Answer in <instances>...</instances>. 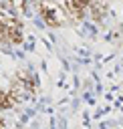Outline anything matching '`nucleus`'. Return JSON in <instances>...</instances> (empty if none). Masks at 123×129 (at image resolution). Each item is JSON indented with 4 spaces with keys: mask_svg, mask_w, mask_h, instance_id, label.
I'll list each match as a JSON object with an SVG mask.
<instances>
[{
    "mask_svg": "<svg viewBox=\"0 0 123 129\" xmlns=\"http://www.w3.org/2000/svg\"><path fill=\"white\" fill-rule=\"evenodd\" d=\"M8 95H10V99H12L14 103H22V101L28 99L30 91L24 87V83H22L18 77H14V79L10 81V85H8Z\"/></svg>",
    "mask_w": 123,
    "mask_h": 129,
    "instance_id": "1",
    "label": "nucleus"
},
{
    "mask_svg": "<svg viewBox=\"0 0 123 129\" xmlns=\"http://www.w3.org/2000/svg\"><path fill=\"white\" fill-rule=\"evenodd\" d=\"M12 107H14V101L10 99L8 91L0 89V111H8V109H12Z\"/></svg>",
    "mask_w": 123,
    "mask_h": 129,
    "instance_id": "2",
    "label": "nucleus"
},
{
    "mask_svg": "<svg viewBox=\"0 0 123 129\" xmlns=\"http://www.w3.org/2000/svg\"><path fill=\"white\" fill-rule=\"evenodd\" d=\"M8 4H10V8L12 10H24V6H26V2L24 0H8Z\"/></svg>",
    "mask_w": 123,
    "mask_h": 129,
    "instance_id": "3",
    "label": "nucleus"
},
{
    "mask_svg": "<svg viewBox=\"0 0 123 129\" xmlns=\"http://www.w3.org/2000/svg\"><path fill=\"white\" fill-rule=\"evenodd\" d=\"M0 129H6V123H4V119L0 117Z\"/></svg>",
    "mask_w": 123,
    "mask_h": 129,
    "instance_id": "4",
    "label": "nucleus"
}]
</instances>
